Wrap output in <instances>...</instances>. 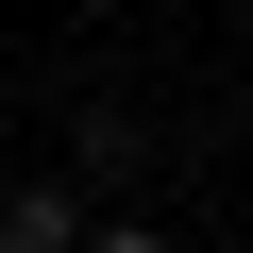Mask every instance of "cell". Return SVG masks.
Returning a JSON list of instances; mask_svg holds the SVG:
<instances>
[{"label":"cell","instance_id":"1","mask_svg":"<svg viewBox=\"0 0 253 253\" xmlns=\"http://www.w3.org/2000/svg\"><path fill=\"white\" fill-rule=\"evenodd\" d=\"M0 253H84V186L17 169V186H0Z\"/></svg>","mask_w":253,"mask_h":253},{"label":"cell","instance_id":"2","mask_svg":"<svg viewBox=\"0 0 253 253\" xmlns=\"http://www.w3.org/2000/svg\"><path fill=\"white\" fill-rule=\"evenodd\" d=\"M84 253H169V236H152V219H84Z\"/></svg>","mask_w":253,"mask_h":253}]
</instances>
